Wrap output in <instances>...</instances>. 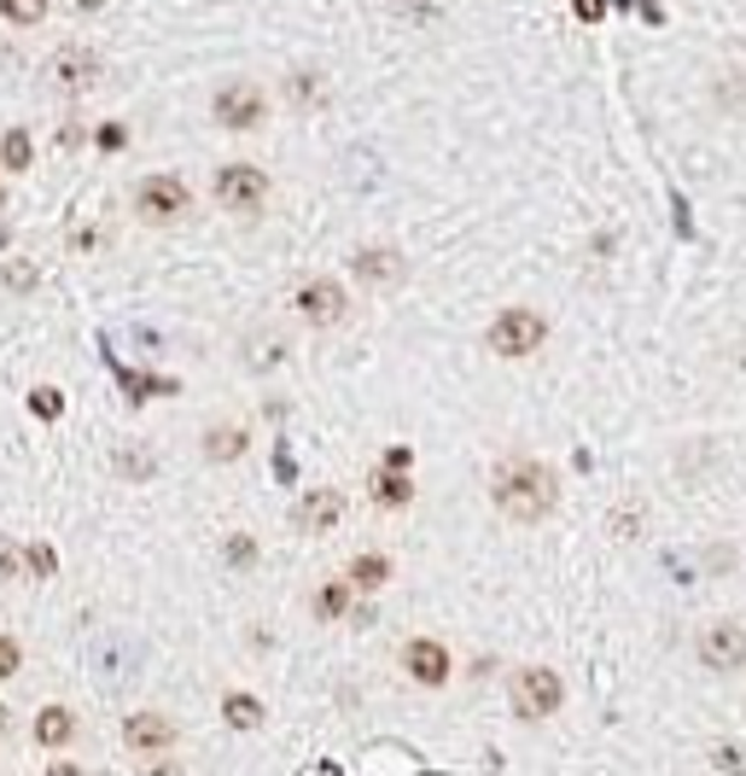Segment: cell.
Segmentation results:
<instances>
[{
	"label": "cell",
	"mask_w": 746,
	"mask_h": 776,
	"mask_svg": "<svg viewBox=\"0 0 746 776\" xmlns=\"http://www.w3.org/2000/svg\"><path fill=\"white\" fill-rule=\"evenodd\" d=\"M490 502L502 508L508 520L536 525V520H548L554 508H560V474H554L548 461H536V456H513V461L495 467Z\"/></svg>",
	"instance_id": "6da1fadb"
},
{
	"label": "cell",
	"mask_w": 746,
	"mask_h": 776,
	"mask_svg": "<svg viewBox=\"0 0 746 776\" xmlns=\"http://www.w3.org/2000/svg\"><path fill=\"white\" fill-rule=\"evenodd\" d=\"M508 706H513V719L543 724V719H554V712L566 706V683H560L554 666H520L508 678Z\"/></svg>",
	"instance_id": "7a4b0ae2"
},
{
	"label": "cell",
	"mask_w": 746,
	"mask_h": 776,
	"mask_svg": "<svg viewBox=\"0 0 746 776\" xmlns=\"http://www.w3.org/2000/svg\"><path fill=\"white\" fill-rule=\"evenodd\" d=\"M129 204H135V216L147 222V228H170V222H181L186 211H193V193H186L181 176H140Z\"/></svg>",
	"instance_id": "3957f363"
},
{
	"label": "cell",
	"mask_w": 746,
	"mask_h": 776,
	"mask_svg": "<svg viewBox=\"0 0 746 776\" xmlns=\"http://www.w3.org/2000/svg\"><path fill=\"white\" fill-rule=\"evenodd\" d=\"M211 117H216V129L227 135H252L257 123L268 117V99L252 76H234V82H222L216 99H211Z\"/></svg>",
	"instance_id": "277c9868"
},
{
	"label": "cell",
	"mask_w": 746,
	"mask_h": 776,
	"mask_svg": "<svg viewBox=\"0 0 746 776\" xmlns=\"http://www.w3.org/2000/svg\"><path fill=\"white\" fill-rule=\"evenodd\" d=\"M543 339H548V321L536 310H525V304H513V310H502L490 321V351L508 357V362L536 357V351H543Z\"/></svg>",
	"instance_id": "5b68a950"
},
{
	"label": "cell",
	"mask_w": 746,
	"mask_h": 776,
	"mask_svg": "<svg viewBox=\"0 0 746 776\" xmlns=\"http://www.w3.org/2000/svg\"><path fill=\"white\" fill-rule=\"evenodd\" d=\"M268 199V176L257 163H222L216 170V204L227 216H257Z\"/></svg>",
	"instance_id": "8992f818"
},
{
	"label": "cell",
	"mask_w": 746,
	"mask_h": 776,
	"mask_svg": "<svg viewBox=\"0 0 746 776\" xmlns=\"http://www.w3.org/2000/svg\"><path fill=\"white\" fill-rule=\"evenodd\" d=\"M694 653H700V666H706V671H740L746 666V625H735V619L700 625Z\"/></svg>",
	"instance_id": "52a82bcc"
},
{
	"label": "cell",
	"mask_w": 746,
	"mask_h": 776,
	"mask_svg": "<svg viewBox=\"0 0 746 776\" xmlns=\"http://www.w3.org/2000/svg\"><path fill=\"white\" fill-rule=\"evenodd\" d=\"M298 316L309 327H339L350 316V293L333 280V275H316V280H303L298 286Z\"/></svg>",
	"instance_id": "ba28073f"
},
{
	"label": "cell",
	"mask_w": 746,
	"mask_h": 776,
	"mask_svg": "<svg viewBox=\"0 0 746 776\" xmlns=\"http://www.w3.org/2000/svg\"><path fill=\"white\" fill-rule=\"evenodd\" d=\"M403 671H408L420 689H444L449 671H455V660H449V648H444L438 637H414V642L403 648Z\"/></svg>",
	"instance_id": "9c48e42d"
},
{
	"label": "cell",
	"mask_w": 746,
	"mask_h": 776,
	"mask_svg": "<svg viewBox=\"0 0 746 776\" xmlns=\"http://www.w3.org/2000/svg\"><path fill=\"white\" fill-rule=\"evenodd\" d=\"M122 747L129 753H170L175 747V719H163V712H129L122 719Z\"/></svg>",
	"instance_id": "30bf717a"
},
{
	"label": "cell",
	"mask_w": 746,
	"mask_h": 776,
	"mask_svg": "<svg viewBox=\"0 0 746 776\" xmlns=\"http://www.w3.org/2000/svg\"><path fill=\"white\" fill-rule=\"evenodd\" d=\"M339 514H344V490H333V485H316V490H303L298 497V508H292V525L298 531H333L339 525Z\"/></svg>",
	"instance_id": "8fae6325"
},
{
	"label": "cell",
	"mask_w": 746,
	"mask_h": 776,
	"mask_svg": "<svg viewBox=\"0 0 746 776\" xmlns=\"http://www.w3.org/2000/svg\"><path fill=\"white\" fill-rule=\"evenodd\" d=\"M356 280L362 286H403L408 263H403V252H391V245H367V252H356Z\"/></svg>",
	"instance_id": "7c38bea8"
},
{
	"label": "cell",
	"mask_w": 746,
	"mask_h": 776,
	"mask_svg": "<svg viewBox=\"0 0 746 776\" xmlns=\"http://www.w3.org/2000/svg\"><path fill=\"white\" fill-rule=\"evenodd\" d=\"M99 76H106V71H99V53H88V47H58V59H53V82H58V88L82 94V88H94Z\"/></svg>",
	"instance_id": "4fadbf2b"
},
{
	"label": "cell",
	"mask_w": 746,
	"mask_h": 776,
	"mask_svg": "<svg viewBox=\"0 0 746 776\" xmlns=\"http://www.w3.org/2000/svg\"><path fill=\"white\" fill-rule=\"evenodd\" d=\"M367 497H373V508H408L414 502V485H408V467H397V461H380L373 467V479H367Z\"/></svg>",
	"instance_id": "5bb4252c"
},
{
	"label": "cell",
	"mask_w": 746,
	"mask_h": 776,
	"mask_svg": "<svg viewBox=\"0 0 746 776\" xmlns=\"http://www.w3.org/2000/svg\"><path fill=\"white\" fill-rule=\"evenodd\" d=\"M391 572H397V566H391V555H380V549H367V555H356V561H350V572H344V578H350V589H362V596H373V589H385V584H391Z\"/></svg>",
	"instance_id": "9a60e30c"
},
{
	"label": "cell",
	"mask_w": 746,
	"mask_h": 776,
	"mask_svg": "<svg viewBox=\"0 0 746 776\" xmlns=\"http://www.w3.org/2000/svg\"><path fill=\"white\" fill-rule=\"evenodd\" d=\"M245 449H252V433H245V426H211V433H204V461H216V467L239 461Z\"/></svg>",
	"instance_id": "2e32d148"
},
{
	"label": "cell",
	"mask_w": 746,
	"mask_h": 776,
	"mask_svg": "<svg viewBox=\"0 0 746 776\" xmlns=\"http://www.w3.org/2000/svg\"><path fill=\"white\" fill-rule=\"evenodd\" d=\"M71 735H76V719H71L65 706H41L35 712V742L41 747H65Z\"/></svg>",
	"instance_id": "e0dca14e"
},
{
	"label": "cell",
	"mask_w": 746,
	"mask_h": 776,
	"mask_svg": "<svg viewBox=\"0 0 746 776\" xmlns=\"http://www.w3.org/2000/svg\"><path fill=\"white\" fill-rule=\"evenodd\" d=\"M350 596H356V589H350V578L321 584V589H316V619H327V625L344 619V613H350Z\"/></svg>",
	"instance_id": "ac0fdd59"
},
{
	"label": "cell",
	"mask_w": 746,
	"mask_h": 776,
	"mask_svg": "<svg viewBox=\"0 0 746 776\" xmlns=\"http://www.w3.org/2000/svg\"><path fill=\"white\" fill-rule=\"evenodd\" d=\"M222 719L234 724V730H257L263 724V701H257V694H245V689H234L222 701Z\"/></svg>",
	"instance_id": "d6986e66"
},
{
	"label": "cell",
	"mask_w": 746,
	"mask_h": 776,
	"mask_svg": "<svg viewBox=\"0 0 746 776\" xmlns=\"http://www.w3.org/2000/svg\"><path fill=\"white\" fill-rule=\"evenodd\" d=\"M47 18V0H0V24L12 30H35Z\"/></svg>",
	"instance_id": "ffe728a7"
},
{
	"label": "cell",
	"mask_w": 746,
	"mask_h": 776,
	"mask_svg": "<svg viewBox=\"0 0 746 776\" xmlns=\"http://www.w3.org/2000/svg\"><path fill=\"white\" fill-rule=\"evenodd\" d=\"M30 158H35V147H30V135L24 129H7L0 135V163L18 176V170H30Z\"/></svg>",
	"instance_id": "44dd1931"
},
{
	"label": "cell",
	"mask_w": 746,
	"mask_h": 776,
	"mask_svg": "<svg viewBox=\"0 0 746 776\" xmlns=\"http://www.w3.org/2000/svg\"><path fill=\"white\" fill-rule=\"evenodd\" d=\"M111 461H117V474H122V479H135V485H147V479H152V449H140V444L117 449Z\"/></svg>",
	"instance_id": "7402d4cb"
},
{
	"label": "cell",
	"mask_w": 746,
	"mask_h": 776,
	"mask_svg": "<svg viewBox=\"0 0 746 776\" xmlns=\"http://www.w3.org/2000/svg\"><path fill=\"white\" fill-rule=\"evenodd\" d=\"M30 408H35L41 421H58V415H65V397H58L53 385H35V392H30Z\"/></svg>",
	"instance_id": "603a6c76"
},
{
	"label": "cell",
	"mask_w": 746,
	"mask_h": 776,
	"mask_svg": "<svg viewBox=\"0 0 746 776\" xmlns=\"http://www.w3.org/2000/svg\"><path fill=\"white\" fill-rule=\"evenodd\" d=\"M257 561V543L245 538V531H234V538H227V566H252Z\"/></svg>",
	"instance_id": "cb8c5ba5"
},
{
	"label": "cell",
	"mask_w": 746,
	"mask_h": 776,
	"mask_svg": "<svg viewBox=\"0 0 746 776\" xmlns=\"http://www.w3.org/2000/svg\"><path fill=\"white\" fill-rule=\"evenodd\" d=\"M18 666H24V648H18L12 637H0V683H7Z\"/></svg>",
	"instance_id": "d4e9b609"
},
{
	"label": "cell",
	"mask_w": 746,
	"mask_h": 776,
	"mask_svg": "<svg viewBox=\"0 0 746 776\" xmlns=\"http://www.w3.org/2000/svg\"><path fill=\"white\" fill-rule=\"evenodd\" d=\"M7 286H12V293H30V286H35V263H7Z\"/></svg>",
	"instance_id": "484cf974"
},
{
	"label": "cell",
	"mask_w": 746,
	"mask_h": 776,
	"mask_svg": "<svg viewBox=\"0 0 746 776\" xmlns=\"http://www.w3.org/2000/svg\"><path fill=\"white\" fill-rule=\"evenodd\" d=\"M30 555H18V543H0V578H18Z\"/></svg>",
	"instance_id": "4316f807"
},
{
	"label": "cell",
	"mask_w": 746,
	"mask_h": 776,
	"mask_svg": "<svg viewBox=\"0 0 746 776\" xmlns=\"http://www.w3.org/2000/svg\"><path fill=\"white\" fill-rule=\"evenodd\" d=\"M717 765L729 776H746V747H717Z\"/></svg>",
	"instance_id": "83f0119b"
},
{
	"label": "cell",
	"mask_w": 746,
	"mask_h": 776,
	"mask_svg": "<svg viewBox=\"0 0 746 776\" xmlns=\"http://www.w3.org/2000/svg\"><path fill=\"white\" fill-rule=\"evenodd\" d=\"M572 12H577V18H584V24H595V18H600V12H607V0H572Z\"/></svg>",
	"instance_id": "f1b7e54d"
},
{
	"label": "cell",
	"mask_w": 746,
	"mask_h": 776,
	"mask_svg": "<svg viewBox=\"0 0 746 776\" xmlns=\"http://www.w3.org/2000/svg\"><path fill=\"white\" fill-rule=\"evenodd\" d=\"M47 776H82L76 765H47Z\"/></svg>",
	"instance_id": "f546056e"
},
{
	"label": "cell",
	"mask_w": 746,
	"mask_h": 776,
	"mask_svg": "<svg viewBox=\"0 0 746 776\" xmlns=\"http://www.w3.org/2000/svg\"><path fill=\"white\" fill-rule=\"evenodd\" d=\"M0 204H7V193H0Z\"/></svg>",
	"instance_id": "4dcf8cb0"
}]
</instances>
